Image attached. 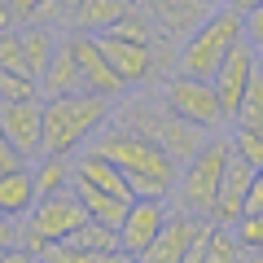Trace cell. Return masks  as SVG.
I'll return each instance as SVG.
<instances>
[{
	"mask_svg": "<svg viewBox=\"0 0 263 263\" xmlns=\"http://www.w3.org/2000/svg\"><path fill=\"white\" fill-rule=\"evenodd\" d=\"M88 149L105 154L114 167L127 176L132 193H154V197H171L176 193V180H180V162L162 149L154 136H141V132L123 127V123H105L101 132L92 136Z\"/></svg>",
	"mask_w": 263,
	"mask_h": 263,
	"instance_id": "obj_1",
	"label": "cell"
},
{
	"mask_svg": "<svg viewBox=\"0 0 263 263\" xmlns=\"http://www.w3.org/2000/svg\"><path fill=\"white\" fill-rule=\"evenodd\" d=\"M114 97L101 92H62L44 101V154H75L110 123Z\"/></svg>",
	"mask_w": 263,
	"mask_h": 263,
	"instance_id": "obj_2",
	"label": "cell"
},
{
	"mask_svg": "<svg viewBox=\"0 0 263 263\" xmlns=\"http://www.w3.org/2000/svg\"><path fill=\"white\" fill-rule=\"evenodd\" d=\"M119 123L132 127V132H141V136H154L176 162H189L211 136V132H202L197 123L180 119V114L162 101V92L158 97H132V101L119 110Z\"/></svg>",
	"mask_w": 263,
	"mask_h": 263,
	"instance_id": "obj_3",
	"label": "cell"
},
{
	"mask_svg": "<svg viewBox=\"0 0 263 263\" xmlns=\"http://www.w3.org/2000/svg\"><path fill=\"white\" fill-rule=\"evenodd\" d=\"M241 35H246V13L233 9V5L224 0V5H215V9L206 13V22L180 44V62L176 66L184 70V75L211 79L219 70V62L228 57V48H233Z\"/></svg>",
	"mask_w": 263,
	"mask_h": 263,
	"instance_id": "obj_4",
	"label": "cell"
},
{
	"mask_svg": "<svg viewBox=\"0 0 263 263\" xmlns=\"http://www.w3.org/2000/svg\"><path fill=\"white\" fill-rule=\"evenodd\" d=\"M228 158H233V141H228V136H206V145L180 167L176 193H180V206H184L189 215H211V211H215Z\"/></svg>",
	"mask_w": 263,
	"mask_h": 263,
	"instance_id": "obj_5",
	"label": "cell"
},
{
	"mask_svg": "<svg viewBox=\"0 0 263 263\" xmlns=\"http://www.w3.org/2000/svg\"><path fill=\"white\" fill-rule=\"evenodd\" d=\"M162 101H167L180 119L197 123L202 132H215L219 123H228L224 110H219L215 84H211V79H202V75H184V70H180V75H171L167 84H162Z\"/></svg>",
	"mask_w": 263,
	"mask_h": 263,
	"instance_id": "obj_6",
	"label": "cell"
},
{
	"mask_svg": "<svg viewBox=\"0 0 263 263\" xmlns=\"http://www.w3.org/2000/svg\"><path fill=\"white\" fill-rule=\"evenodd\" d=\"M84 219H88V206H84V197L75 193V184H70V189H62V193L35 197V206L27 211V219H22V224L35 228V233L48 237V241H66V237L75 233Z\"/></svg>",
	"mask_w": 263,
	"mask_h": 263,
	"instance_id": "obj_7",
	"label": "cell"
},
{
	"mask_svg": "<svg viewBox=\"0 0 263 263\" xmlns=\"http://www.w3.org/2000/svg\"><path fill=\"white\" fill-rule=\"evenodd\" d=\"M162 219H167V197H154V193H141L127 202V215L119 219V250L127 259H145V250L154 246Z\"/></svg>",
	"mask_w": 263,
	"mask_h": 263,
	"instance_id": "obj_8",
	"label": "cell"
},
{
	"mask_svg": "<svg viewBox=\"0 0 263 263\" xmlns=\"http://www.w3.org/2000/svg\"><path fill=\"white\" fill-rule=\"evenodd\" d=\"M254 70H259V48L241 35L233 48H228V57L219 62V70L211 75V84H215V92H219V110H224V119H237L241 97H246V88H250Z\"/></svg>",
	"mask_w": 263,
	"mask_h": 263,
	"instance_id": "obj_9",
	"label": "cell"
},
{
	"mask_svg": "<svg viewBox=\"0 0 263 263\" xmlns=\"http://www.w3.org/2000/svg\"><path fill=\"white\" fill-rule=\"evenodd\" d=\"M0 127L13 141V149L27 162H35L44 154V101H0Z\"/></svg>",
	"mask_w": 263,
	"mask_h": 263,
	"instance_id": "obj_10",
	"label": "cell"
},
{
	"mask_svg": "<svg viewBox=\"0 0 263 263\" xmlns=\"http://www.w3.org/2000/svg\"><path fill=\"white\" fill-rule=\"evenodd\" d=\"M97 44H101V53L110 57V66L123 75V84H127V88L149 84V79H154V70H158L154 44H141V40H127V35H114V31L97 35Z\"/></svg>",
	"mask_w": 263,
	"mask_h": 263,
	"instance_id": "obj_11",
	"label": "cell"
},
{
	"mask_svg": "<svg viewBox=\"0 0 263 263\" xmlns=\"http://www.w3.org/2000/svg\"><path fill=\"white\" fill-rule=\"evenodd\" d=\"M141 5L149 9L158 35L162 40H180V44H184V40L206 22V13L215 9L211 0H141Z\"/></svg>",
	"mask_w": 263,
	"mask_h": 263,
	"instance_id": "obj_12",
	"label": "cell"
},
{
	"mask_svg": "<svg viewBox=\"0 0 263 263\" xmlns=\"http://www.w3.org/2000/svg\"><path fill=\"white\" fill-rule=\"evenodd\" d=\"M75 53H79V79H84L88 92H101V97H123V92H127L123 75L110 66V57L101 53L97 35H88V31H75Z\"/></svg>",
	"mask_w": 263,
	"mask_h": 263,
	"instance_id": "obj_13",
	"label": "cell"
},
{
	"mask_svg": "<svg viewBox=\"0 0 263 263\" xmlns=\"http://www.w3.org/2000/svg\"><path fill=\"white\" fill-rule=\"evenodd\" d=\"M202 219H206V215H189L184 206H180V211H167V219H162L154 246L145 250V259H154V263H184L189 241H193V233H197Z\"/></svg>",
	"mask_w": 263,
	"mask_h": 263,
	"instance_id": "obj_14",
	"label": "cell"
},
{
	"mask_svg": "<svg viewBox=\"0 0 263 263\" xmlns=\"http://www.w3.org/2000/svg\"><path fill=\"white\" fill-rule=\"evenodd\" d=\"M84 88V79H79V53H75V31H66L62 40H57L53 57H48V66L40 70V92L44 97H62V92H79Z\"/></svg>",
	"mask_w": 263,
	"mask_h": 263,
	"instance_id": "obj_15",
	"label": "cell"
},
{
	"mask_svg": "<svg viewBox=\"0 0 263 263\" xmlns=\"http://www.w3.org/2000/svg\"><path fill=\"white\" fill-rule=\"evenodd\" d=\"M250 180H254V167L246 158H228L224 167V184H219V197H215V211H211V219L215 224H237V219L246 215V193H250Z\"/></svg>",
	"mask_w": 263,
	"mask_h": 263,
	"instance_id": "obj_16",
	"label": "cell"
},
{
	"mask_svg": "<svg viewBox=\"0 0 263 263\" xmlns=\"http://www.w3.org/2000/svg\"><path fill=\"white\" fill-rule=\"evenodd\" d=\"M31 206H35V176H31V162H18L13 171L0 176V211L13 219H27Z\"/></svg>",
	"mask_w": 263,
	"mask_h": 263,
	"instance_id": "obj_17",
	"label": "cell"
},
{
	"mask_svg": "<svg viewBox=\"0 0 263 263\" xmlns=\"http://www.w3.org/2000/svg\"><path fill=\"white\" fill-rule=\"evenodd\" d=\"M31 176H35V197L62 193L75 184V154H40L31 162Z\"/></svg>",
	"mask_w": 263,
	"mask_h": 263,
	"instance_id": "obj_18",
	"label": "cell"
},
{
	"mask_svg": "<svg viewBox=\"0 0 263 263\" xmlns=\"http://www.w3.org/2000/svg\"><path fill=\"white\" fill-rule=\"evenodd\" d=\"M132 0H84L79 13L70 18V31H88V35H105L119 27V18L127 13Z\"/></svg>",
	"mask_w": 263,
	"mask_h": 263,
	"instance_id": "obj_19",
	"label": "cell"
},
{
	"mask_svg": "<svg viewBox=\"0 0 263 263\" xmlns=\"http://www.w3.org/2000/svg\"><path fill=\"white\" fill-rule=\"evenodd\" d=\"M22 27V44H27V66H31V75L40 79V70L48 66V57H53L57 48V27H48V22H18Z\"/></svg>",
	"mask_w": 263,
	"mask_h": 263,
	"instance_id": "obj_20",
	"label": "cell"
},
{
	"mask_svg": "<svg viewBox=\"0 0 263 263\" xmlns=\"http://www.w3.org/2000/svg\"><path fill=\"white\" fill-rule=\"evenodd\" d=\"M75 193L84 197L88 215L101 219V224H114V228H119V219L127 215V202H123V197H114V193H105V189H92V184H84V180H75Z\"/></svg>",
	"mask_w": 263,
	"mask_h": 263,
	"instance_id": "obj_21",
	"label": "cell"
},
{
	"mask_svg": "<svg viewBox=\"0 0 263 263\" xmlns=\"http://www.w3.org/2000/svg\"><path fill=\"white\" fill-rule=\"evenodd\" d=\"M241 254H246V246L237 241L233 224H215V219H211V233H206V263H233V259H241Z\"/></svg>",
	"mask_w": 263,
	"mask_h": 263,
	"instance_id": "obj_22",
	"label": "cell"
},
{
	"mask_svg": "<svg viewBox=\"0 0 263 263\" xmlns=\"http://www.w3.org/2000/svg\"><path fill=\"white\" fill-rule=\"evenodd\" d=\"M237 127H250V132H263V66L250 75V88L241 97V110H237Z\"/></svg>",
	"mask_w": 263,
	"mask_h": 263,
	"instance_id": "obj_23",
	"label": "cell"
},
{
	"mask_svg": "<svg viewBox=\"0 0 263 263\" xmlns=\"http://www.w3.org/2000/svg\"><path fill=\"white\" fill-rule=\"evenodd\" d=\"M31 97H44V92H40V79L0 66V101H31Z\"/></svg>",
	"mask_w": 263,
	"mask_h": 263,
	"instance_id": "obj_24",
	"label": "cell"
},
{
	"mask_svg": "<svg viewBox=\"0 0 263 263\" xmlns=\"http://www.w3.org/2000/svg\"><path fill=\"white\" fill-rule=\"evenodd\" d=\"M0 66H5V70H22V75H31L27 44H22V27H5V31H0Z\"/></svg>",
	"mask_w": 263,
	"mask_h": 263,
	"instance_id": "obj_25",
	"label": "cell"
},
{
	"mask_svg": "<svg viewBox=\"0 0 263 263\" xmlns=\"http://www.w3.org/2000/svg\"><path fill=\"white\" fill-rule=\"evenodd\" d=\"M233 233H237V241L246 246V254H263V211H246L233 224Z\"/></svg>",
	"mask_w": 263,
	"mask_h": 263,
	"instance_id": "obj_26",
	"label": "cell"
},
{
	"mask_svg": "<svg viewBox=\"0 0 263 263\" xmlns=\"http://www.w3.org/2000/svg\"><path fill=\"white\" fill-rule=\"evenodd\" d=\"M228 141H233V154H237V158H246V162H250L254 171L263 167V132H250V127H237L233 136H228Z\"/></svg>",
	"mask_w": 263,
	"mask_h": 263,
	"instance_id": "obj_27",
	"label": "cell"
},
{
	"mask_svg": "<svg viewBox=\"0 0 263 263\" xmlns=\"http://www.w3.org/2000/svg\"><path fill=\"white\" fill-rule=\"evenodd\" d=\"M5 5H9L13 22H35V18H40V9H44L48 0H5Z\"/></svg>",
	"mask_w": 263,
	"mask_h": 263,
	"instance_id": "obj_28",
	"label": "cell"
},
{
	"mask_svg": "<svg viewBox=\"0 0 263 263\" xmlns=\"http://www.w3.org/2000/svg\"><path fill=\"white\" fill-rule=\"evenodd\" d=\"M206 233H211V224L202 219V224H197V233H193V241H189L184 263H206Z\"/></svg>",
	"mask_w": 263,
	"mask_h": 263,
	"instance_id": "obj_29",
	"label": "cell"
},
{
	"mask_svg": "<svg viewBox=\"0 0 263 263\" xmlns=\"http://www.w3.org/2000/svg\"><path fill=\"white\" fill-rule=\"evenodd\" d=\"M13 246H18V219L0 211V259H5V254H9Z\"/></svg>",
	"mask_w": 263,
	"mask_h": 263,
	"instance_id": "obj_30",
	"label": "cell"
},
{
	"mask_svg": "<svg viewBox=\"0 0 263 263\" xmlns=\"http://www.w3.org/2000/svg\"><path fill=\"white\" fill-rule=\"evenodd\" d=\"M18 162H27V158H22V154L13 149V141L5 136V127H0V176H5V171H13Z\"/></svg>",
	"mask_w": 263,
	"mask_h": 263,
	"instance_id": "obj_31",
	"label": "cell"
},
{
	"mask_svg": "<svg viewBox=\"0 0 263 263\" xmlns=\"http://www.w3.org/2000/svg\"><path fill=\"white\" fill-rule=\"evenodd\" d=\"M246 40H250L254 48H263V5L246 13Z\"/></svg>",
	"mask_w": 263,
	"mask_h": 263,
	"instance_id": "obj_32",
	"label": "cell"
},
{
	"mask_svg": "<svg viewBox=\"0 0 263 263\" xmlns=\"http://www.w3.org/2000/svg\"><path fill=\"white\" fill-rule=\"evenodd\" d=\"M246 211H263V167L254 171V180H250V193H246Z\"/></svg>",
	"mask_w": 263,
	"mask_h": 263,
	"instance_id": "obj_33",
	"label": "cell"
},
{
	"mask_svg": "<svg viewBox=\"0 0 263 263\" xmlns=\"http://www.w3.org/2000/svg\"><path fill=\"white\" fill-rule=\"evenodd\" d=\"M5 27H18V22H13V13H9V5H5V0H0V31Z\"/></svg>",
	"mask_w": 263,
	"mask_h": 263,
	"instance_id": "obj_34",
	"label": "cell"
},
{
	"mask_svg": "<svg viewBox=\"0 0 263 263\" xmlns=\"http://www.w3.org/2000/svg\"><path fill=\"white\" fill-rule=\"evenodd\" d=\"M228 5H233V9H241V13H250V9H259L263 0H228Z\"/></svg>",
	"mask_w": 263,
	"mask_h": 263,
	"instance_id": "obj_35",
	"label": "cell"
},
{
	"mask_svg": "<svg viewBox=\"0 0 263 263\" xmlns=\"http://www.w3.org/2000/svg\"><path fill=\"white\" fill-rule=\"evenodd\" d=\"M211 5H224V0H211Z\"/></svg>",
	"mask_w": 263,
	"mask_h": 263,
	"instance_id": "obj_36",
	"label": "cell"
},
{
	"mask_svg": "<svg viewBox=\"0 0 263 263\" xmlns=\"http://www.w3.org/2000/svg\"><path fill=\"white\" fill-rule=\"evenodd\" d=\"M259 66H263V62H259Z\"/></svg>",
	"mask_w": 263,
	"mask_h": 263,
	"instance_id": "obj_37",
	"label": "cell"
}]
</instances>
